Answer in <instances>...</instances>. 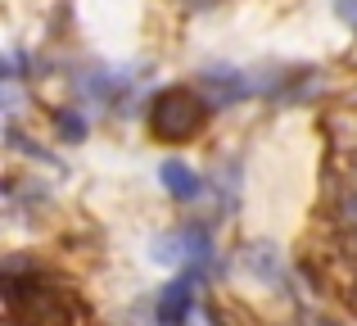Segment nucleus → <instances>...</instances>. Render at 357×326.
<instances>
[{
	"label": "nucleus",
	"mask_w": 357,
	"mask_h": 326,
	"mask_svg": "<svg viewBox=\"0 0 357 326\" xmlns=\"http://www.w3.org/2000/svg\"><path fill=\"white\" fill-rule=\"evenodd\" d=\"M208 109L213 105L195 87H163L145 109V127H149V136L163 141V145H185L204 132Z\"/></svg>",
	"instance_id": "1"
},
{
	"label": "nucleus",
	"mask_w": 357,
	"mask_h": 326,
	"mask_svg": "<svg viewBox=\"0 0 357 326\" xmlns=\"http://www.w3.org/2000/svg\"><path fill=\"white\" fill-rule=\"evenodd\" d=\"M5 299H9V313L27 326H82L86 322V309H82L68 290H59V286H36V276L23 286L18 272H5Z\"/></svg>",
	"instance_id": "2"
},
{
	"label": "nucleus",
	"mask_w": 357,
	"mask_h": 326,
	"mask_svg": "<svg viewBox=\"0 0 357 326\" xmlns=\"http://www.w3.org/2000/svg\"><path fill=\"white\" fill-rule=\"evenodd\" d=\"M213 236H208V227H176V231H167V236H158L154 240V258L158 263H176L181 272H195V276H204L213 267Z\"/></svg>",
	"instance_id": "3"
},
{
	"label": "nucleus",
	"mask_w": 357,
	"mask_h": 326,
	"mask_svg": "<svg viewBox=\"0 0 357 326\" xmlns=\"http://www.w3.org/2000/svg\"><path fill=\"white\" fill-rule=\"evenodd\" d=\"M199 82H204V91H208L213 109H231V105H240L244 96L258 91V82H253L249 73H240V68H204Z\"/></svg>",
	"instance_id": "4"
},
{
	"label": "nucleus",
	"mask_w": 357,
	"mask_h": 326,
	"mask_svg": "<svg viewBox=\"0 0 357 326\" xmlns=\"http://www.w3.org/2000/svg\"><path fill=\"white\" fill-rule=\"evenodd\" d=\"M195 281H199L195 272H181L172 286H163V295H158V304H154V322L158 326H185V322H190Z\"/></svg>",
	"instance_id": "5"
},
{
	"label": "nucleus",
	"mask_w": 357,
	"mask_h": 326,
	"mask_svg": "<svg viewBox=\"0 0 357 326\" xmlns=\"http://www.w3.org/2000/svg\"><path fill=\"white\" fill-rule=\"evenodd\" d=\"M158 181H163V191L172 195V200H199L204 195L199 172H195L190 163H181V159H163L158 163Z\"/></svg>",
	"instance_id": "6"
},
{
	"label": "nucleus",
	"mask_w": 357,
	"mask_h": 326,
	"mask_svg": "<svg viewBox=\"0 0 357 326\" xmlns=\"http://www.w3.org/2000/svg\"><path fill=\"white\" fill-rule=\"evenodd\" d=\"M244 267H249L253 276H262V281H276V276H280V254L271 245H258V249L244 254Z\"/></svg>",
	"instance_id": "7"
},
{
	"label": "nucleus",
	"mask_w": 357,
	"mask_h": 326,
	"mask_svg": "<svg viewBox=\"0 0 357 326\" xmlns=\"http://www.w3.org/2000/svg\"><path fill=\"white\" fill-rule=\"evenodd\" d=\"M54 127H59V136H63L68 145L86 141V118H82L77 109H59V114H54Z\"/></svg>",
	"instance_id": "8"
},
{
	"label": "nucleus",
	"mask_w": 357,
	"mask_h": 326,
	"mask_svg": "<svg viewBox=\"0 0 357 326\" xmlns=\"http://www.w3.org/2000/svg\"><path fill=\"white\" fill-rule=\"evenodd\" d=\"M335 9H340L344 23H353V27H357V0H335Z\"/></svg>",
	"instance_id": "9"
}]
</instances>
